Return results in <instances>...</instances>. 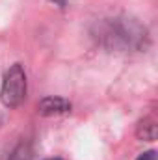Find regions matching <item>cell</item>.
Returning a JSON list of instances; mask_svg holds the SVG:
<instances>
[{"mask_svg": "<svg viewBox=\"0 0 158 160\" xmlns=\"http://www.w3.org/2000/svg\"><path fill=\"white\" fill-rule=\"evenodd\" d=\"M95 38L104 48L117 52H141L149 47L147 28L126 15L101 21L97 24Z\"/></svg>", "mask_w": 158, "mask_h": 160, "instance_id": "cell-1", "label": "cell"}, {"mask_svg": "<svg viewBox=\"0 0 158 160\" xmlns=\"http://www.w3.org/2000/svg\"><path fill=\"white\" fill-rule=\"evenodd\" d=\"M26 99V73L21 63H13L4 78L0 88V101L6 108H19Z\"/></svg>", "mask_w": 158, "mask_h": 160, "instance_id": "cell-2", "label": "cell"}, {"mask_svg": "<svg viewBox=\"0 0 158 160\" xmlns=\"http://www.w3.org/2000/svg\"><path fill=\"white\" fill-rule=\"evenodd\" d=\"M37 112L45 118H50V116H62V114H67L71 112V102L63 97H56V95H50V97H45L41 99L39 104H37Z\"/></svg>", "mask_w": 158, "mask_h": 160, "instance_id": "cell-3", "label": "cell"}, {"mask_svg": "<svg viewBox=\"0 0 158 160\" xmlns=\"http://www.w3.org/2000/svg\"><path fill=\"white\" fill-rule=\"evenodd\" d=\"M136 136L143 142H155L158 136V125L155 118H143L136 127Z\"/></svg>", "mask_w": 158, "mask_h": 160, "instance_id": "cell-4", "label": "cell"}, {"mask_svg": "<svg viewBox=\"0 0 158 160\" xmlns=\"http://www.w3.org/2000/svg\"><path fill=\"white\" fill-rule=\"evenodd\" d=\"M7 160H34V149L28 142H21L15 145V149L9 153Z\"/></svg>", "mask_w": 158, "mask_h": 160, "instance_id": "cell-5", "label": "cell"}, {"mask_svg": "<svg viewBox=\"0 0 158 160\" xmlns=\"http://www.w3.org/2000/svg\"><path fill=\"white\" fill-rule=\"evenodd\" d=\"M136 160H156V151H145V153H141Z\"/></svg>", "mask_w": 158, "mask_h": 160, "instance_id": "cell-6", "label": "cell"}, {"mask_svg": "<svg viewBox=\"0 0 158 160\" xmlns=\"http://www.w3.org/2000/svg\"><path fill=\"white\" fill-rule=\"evenodd\" d=\"M50 2H54L56 6H60V8H63L65 4H67V0H50Z\"/></svg>", "mask_w": 158, "mask_h": 160, "instance_id": "cell-7", "label": "cell"}, {"mask_svg": "<svg viewBox=\"0 0 158 160\" xmlns=\"http://www.w3.org/2000/svg\"><path fill=\"white\" fill-rule=\"evenodd\" d=\"M47 160H62V158H47Z\"/></svg>", "mask_w": 158, "mask_h": 160, "instance_id": "cell-8", "label": "cell"}]
</instances>
